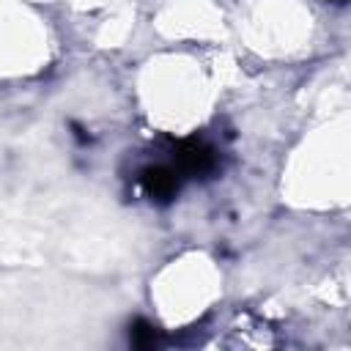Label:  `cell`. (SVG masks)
I'll list each match as a JSON object with an SVG mask.
<instances>
[{
  "label": "cell",
  "mask_w": 351,
  "mask_h": 351,
  "mask_svg": "<svg viewBox=\"0 0 351 351\" xmlns=\"http://www.w3.org/2000/svg\"><path fill=\"white\" fill-rule=\"evenodd\" d=\"M219 159L214 154V148L203 140H181L173 148V167L181 176H192V178H203L211 176L217 170Z\"/></svg>",
  "instance_id": "6da1fadb"
},
{
  "label": "cell",
  "mask_w": 351,
  "mask_h": 351,
  "mask_svg": "<svg viewBox=\"0 0 351 351\" xmlns=\"http://www.w3.org/2000/svg\"><path fill=\"white\" fill-rule=\"evenodd\" d=\"M140 186L154 203H170L178 195L181 173L170 165H154L140 173Z\"/></svg>",
  "instance_id": "7a4b0ae2"
},
{
  "label": "cell",
  "mask_w": 351,
  "mask_h": 351,
  "mask_svg": "<svg viewBox=\"0 0 351 351\" xmlns=\"http://www.w3.org/2000/svg\"><path fill=\"white\" fill-rule=\"evenodd\" d=\"M129 340H132V346H137V348H154V346L159 343V332H156L154 324H148V321L140 318V321L132 324Z\"/></svg>",
  "instance_id": "3957f363"
}]
</instances>
